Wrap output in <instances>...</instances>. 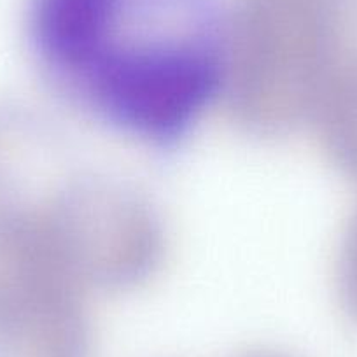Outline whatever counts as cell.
<instances>
[{
    "mask_svg": "<svg viewBox=\"0 0 357 357\" xmlns=\"http://www.w3.org/2000/svg\"><path fill=\"white\" fill-rule=\"evenodd\" d=\"M249 357H280V356H270V354H259V356H249Z\"/></svg>",
    "mask_w": 357,
    "mask_h": 357,
    "instance_id": "obj_4",
    "label": "cell"
},
{
    "mask_svg": "<svg viewBox=\"0 0 357 357\" xmlns=\"http://www.w3.org/2000/svg\"><path fill=\"white\" fill-rule=\"evenodd\" d=\"M29 26L58 77L149 139L181 135L225 77L228 20L218 0H30Z\"/></svg>",
    "mask_w": 357,
    "mask_h": 357,
    "instance_id": "obj_1",
    "label": "cell"
},
{
    "mask_svg": "<svg viewBox=\"0 0 357 357\" xmlns=\"http://www.w3.org/2000/svg\"><path fill=\"white\" fill-rule=\"evenodd\" d=\"M328 58L317 112L333 156L357 177V0H326Z\"/></svg>",
    "mask_w": 357,
    "mask_h": 357,
    "instance_id": "obj_2",
    "label": "cell"
},
{
    "mask_svg": "<svg viewBox=\"0 0 357 357\" xmlns=\"http://www.w3.org/2000/svg\"><path fill=\"white\" fill-rule=\"evenodd\" d=\"M340 279H342V293L347 308L357 319V214L343 243Z\"/></svg>",
    "mask_w": 357,
    "mask_h": 357,
    "instance_id": "obj_3",
    "label": "cell"
}]
</instances>
